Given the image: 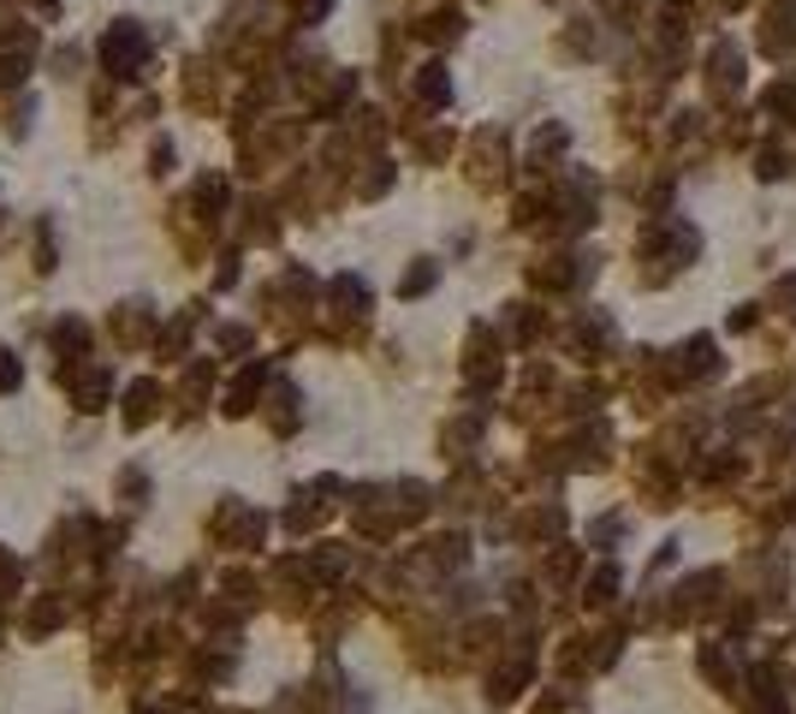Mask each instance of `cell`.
<instances>
[{"label": "cell", "instance_id": "cell-1", "mask_svg": "<svg viewBox=\"0 0 796 714\" xmlns=\"http://www.w3.org/2000/svg\"><path fill=\"white\" fill-rule=\"evenodd\" d=\"M101 54H108V66H113V72H125V78H131V72L143 66V54H150V42H143L137 24H113L108 42H101Z\"/></svg>", "mask_w": 796, "mask_h": 714}, {"label": "cell", "instance_id": "cell-2", "mask_svg": "<svg viewBox=\"0 0 796 714\" xmlns=\"http://www.w3.org/2000/svg\"><path fill=\"white\" fill-rule=\"evenodd\" d=\"M150 405H155V387L143 382V387H131V422H143L150 417Z\"/></svg>", "mask_w": 796, "mask_h": 714}, {"label": "cell", "instance_id": "cell-3", "mask_svg": "<svg viewBox=\"0 0 796 714\" xmlns=\"http://www.w3.org/2000/svg\"><path fill=\"white\" fill-rule=\"evenodd\" d=\"M12 375H19V363H12L7 352H0V387H7V382H12Z\"/></svg>", "mask_w": 796, "mask_h": 714}]
</instances>
